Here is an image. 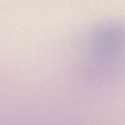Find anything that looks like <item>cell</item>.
<instances>
[{"label":"cell","instance_id":"6da1fadb","mask_svg":"<svg viewBox=\"0 0 125 125\" xmlns=\"http://www.w3.org/2000/svg\"><path fill=\"white\" fill-rule=\"evenodd\" d=\"M90 70L99 74L113 73L125 63V24L110 22L99 27L86 43Z\"/></svg>","mask_w":125,"mask_h":125}]
</instances>
